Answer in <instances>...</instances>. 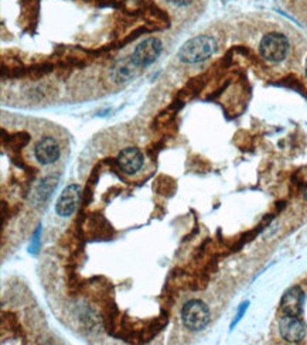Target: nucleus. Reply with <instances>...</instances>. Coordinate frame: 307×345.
Wrapping results in <instances>:
<instances>
[{
    "mask_svg": "<svg viewBox=\"0 0 307 345\" xmlns=\"http://www.w3.org/2000/svg\"><path fill=\"white\" fill-rule=\"evenodd\" d=\"M217 50V41L210 36L194 37L180 48L179 60L186 64H197L210 58Z\"/></svg>",
    "mask_w": 307,
    "mask_h": 345,
    "instance_id": "obj_1",
    "label": "nucleus"
},
{
    "mask_svg": "<svg viewBox=\"0 0 307 345\" xmlns=\"http://www.w3.org/2000/svg\"><path fill=\"white\" fill-rule=\"evenodd\" d=\"M211 314L208 306L200 300H190L181 310V320L190 331H201L210 322Z\"/></svg>",
    "mask_w": 307,
    "mask_h": 345,
    "instance_id": "obj_2",
    "label": "nucleus"
},
{
    "mask_svg": "<svg viewBox=\"0 0 307 345\" xmlns=\"http://www.w3.org/2000/svg\"><path fill=\"white\" fill-rule=\"evenodd\" d=\"M259 51L265 60L271 62H279L284 60L289 53V41L280 33H271L262 38Z\"/></svg>",
    "mask_w": 307,
    "mask_h": 345,
    "instance_id": "obj_3",
    "label": "nucleus"
},
{
    "mask_svg": "<svg viewBox=\"0 0 307 345\" xmlns=\"http://www.w3.org/2000/svg\"><path fill=\"white\" fill-rule=\"evenodd\" d=\"M162 50V41L159 38H156V37L146 38L145 41H142L138 47L135 48V51L132 54V60L139 68H145V67L150 66L157 60Z\"/></svg>",
    "mask_w": 307,
    "mask_h": 345,
    "instance_id": "obj_4",
    "label": "nucleus"
},
{
    "mask_svg": "<svg viewBox=\"0 0 307 345\" xmlns=\"http://www.w3.org/2000/svg\"><path fill=\"white\" fill-rule=\"evenodd\" d=\"M279 333L284 341L296 344L301 342L306 337V326L300 320V317L283 314L279 321Z\"/></svg>",
    "mask_w": 307,
    "mask_h": 345,
    "instance_id": "obj_5",
    "label": "nucleus"
},
{
    "mask_svg": "<svg viewBox=\"0 0 307 345\" xmlns=\"http://www.w3.org/2000/svg\"><path fill=\"white\" fill-rule=\"evenodd\" d=\"M79 200H81V188L79 185L71 184L62 191V194L57 201L55 211L60 217H70L75 212V209L78 207Z\"/></svg>",
    "mask_w": 307,
    "mask_h": 345,
    "instance_id": "obj_6",
    "label": "nucleus"
},
{
    "mask_svg": "<svg viewBox=\"0 0 307 345\" xmlns=\"http://www.w3.org/2000/svg\"><path fill=\"white\" fill-rule=\"evenodd\" d=\"M34 155H36L37 160L40 161L41 164L49 166V164H53L60 159V146L53 137H42L37 142L36 147H34Z\"/></svg>",
    "mask_w": 307,
    "mask_h": 345,
    "instance_id": "obj_7",
    "label": "nucleus"
},
{
    "mask_svg": "<svg viewBox=\"0 0 307 345\" xmlns=\"http://www.w3.org/2000/svg\"><path fill=\"white\" fill-rule=\"evenodd\" d=\"M118 164L126 174H136L143 166V155L136 147H126L118 155Z\"/></svg>",
    "mask_w": 307,
    "mask_h": 345,
    "instance_id": "obj_8",
    "label": "nucleus"
},
{
    "mask_svg": "<svg viewBox=\"0 0 307 345\" xmlns=\"http://www.w3.org/2000/svg\"><path fill=\"white\" fill-rule=\"evenodd\" d=\"M303 298L304 294L301 292L300 287H290L288 292L283 294L282 301H280V309H282L283 314L295 315V317H300L301 311H303Z\"/></svg>",
    "mask_w": 307,
    "mask_h": 345,
    "instance_id": "obj_9",
    "label": "nucleus"
},
{
    "mask_svg": "<svg viewBox=\"0 0 307 345\" xmlns=\"http://www.w3.org/2000/svg\"><path fill=\"white\" fill-rule=\"evenodd\" d=\"M139 67L133 62L132 57L130 58H123V60H119L112 68V79H114L116 83H123L130 81L133 78L136 77L138 74Z\"/></svg>",
    "mask_w": 307,
    "mask_h": 345,
    "instance_id": "obj_10",
    "label": "nucleus"
},
{
    "mask_svg": "<svg viewBox=\"0 0 307 345\" xmlns=\"http://www.w3.org/2000/svg\"><path fill=\"white\" fill-rule=\"evenodd\" d=\"M57 184H58V179H57V177H47V179H44L41 183L34 188L33 196H31V200H33L37 205H40V204H42L44 201H47L50 194L54 191Z\"/></svg>",
    "mask_w": 307,
    "mask_h": 345,
    "instance_id": "obj_11",
    "label": "nucleus"
},
{
    "mask_svg": "<svg viewBox=\"0 0 307 345\" xmlns=\"http://www.w3.org/2000/svg\"><path fill=\"white\" fill-rule=\"evenodd\" d=\"M170 3H173L176 6H187V5H190L193 0H169Z\"/></svg>",
    "mask_w": 307,
    "mask_h": 345,
    "instance_id": "obj_12",
    "label": "nucleus"
},
{
    "mask_svg": "<svg viewBox=\"0 0 307 345\" xmlns=\"http://www.w3.org/2000/svg\"><path fill=\"white\" fill-rule=\"evenodd\" d=\"M306 74H307V62H306Z\"/></svg>",
    "mask_w": 307,
    "mask_h": 345,
    "instance_id": "obj_13",
    "label": "nucleus"
}]
</instances>
